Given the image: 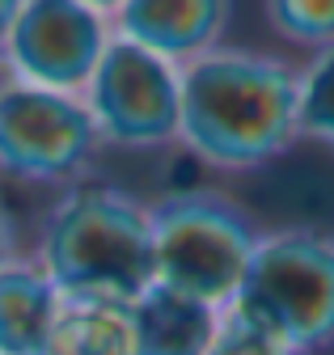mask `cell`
Listing matches in <instances>:
<instances>
[{"mask_svg":"<svg viewBox=\"0 0 334 355\" xmlns=\"http://www.w3.org/2000/svg\"><path fill=\"white\" fill-rule=\"evenodd\" d=\"M182 72L178 144L216 173H254L301 144V68L220 42Z\"/></svg>","mask_w":334,"mask_h":355,"instance_id":"cell-1","label":"cell"},{"mask_svg":"<svg viewBox=\"0 0 334 355\" xmlns=\"http://www.w3.org/2000/svg\"><path fill=\"white\" fill-rule=\"evenodd\" d=\"M34 262L60 296L136 304L157 284L148 199L110 182L68 187L43 220Z\"/></svg>","mask_w":334,"mask_h":355,"instance_id":"cell-2","label":"cell"},{"mask_svg":"<svg viewBox=\"0 0 334 355\" xmlns=\"http://www.w3.org/2000/svg\"><path fill=\"white\" fill-rule=\"evenodd\" d=\"M148 220L157 284L225 313L263 237L258 216L220 187H178L148 199Z\"/></svg>","mask_w":334,"mask_h":355,"instance_id":"cell-3","label":"cell"},{"mask_svg":"<svg viewBox=\"0 0 334 355\" xmlns=\"http://www.w3.org/2000/svg\"><path fill=\"white\" fill-rule=\"evenodd\" d=\"M233 304L292 355L334 347V233L305 225L263 229Z\"/></svg>","mask_w":334,"mask_h":355,"instance_id":"cell-4","label":"cell"},{"mask_svg":"<svg viewBox=\"0 0 334 355\" xmlns=\"http://www.w3.org/2000/svg\"><path fill=\"white\" fill-rule=\"evenodd\" d=\"M98 123L80 94L5 80L0 89V178L30 187H76L102 153Z\"/></svg>","mask_w":334,"mask_h":355,"instance_id":"cell-5","label":"cell"},{"mask_svg":"<svg viewBox=\"0 0 334 355\" xmlns=\"http://www.w3.org/2000/svg\"><path fill=\"white\" fill-rule=\"evenodd\" d=\"M85 106L98 123V136L110 148L157 153L178 144L182 119V72L128 38H110L89 85Z\"/></svg>","mask_w":334,"mask_h":355,"instance_id":"cell-6","label":"cell"},{"mask_svg":"<svg viewBox=\"0 0 334 355\" xmlns=\"http://www.w3.org/2000/svg\"><path fill=\"white\" fill-rule=\"evenodd\" d=\"M110 38V17L80 0H26L0 64L13 80L60 89V94H85Z\"/></svg>","mask_w":334,"mask_h":355,"instance_id":"cell-7","label":"cell"},{"mask_svg":"<svg viewBox=\"0 0 334 355\" xmlns=\"http://www.w3.org/2000/svg\"><path fill=\"white\" fill-rule=\"evenodd\" d=\"M229 21L233 0H123V9L110 17L114 38H128L178 68L216 51Z\"/></svg>","mask_w":334,"mask_h":355,"instance_id":"cell-8","label":"cell"},{"mask_svg":"<svg viewBox=\"0 0 334 355\" xmlns=\"http://www.w3.org/2000/svg\"><path fill=\"white\" fill-rule=\"evenodd\" d=\"M220 330V309L152 284L132 304V355H207Z\"/></svg>","mask_w":334,"mask_h":355,"instance_id":"cell-9","label":"cell"},{"mask_svg":"<svg viewBox=\"0 0 334 355\" xmlns=\"http://www.w3.org/2000/svg\"><path fill=\"white\" fill-rule=\"evenodd\" d=\"M60 292L34 258L0 266V355H47Z\"/></svg>","mask_w":334,"mask_h":355,"instance_id":"cell-10","label":"cell"},{"mask_svg":"<svg viewBox=\"0 0 334 355\" xmlns=\"http://www.w3.org/2000/svg\"><path fill=\"white\" fill-rule=\"evenodd\" d=\"M47 355H132V304L64 296Z\"/></svg>","mask_w":334,"mask_h":355,"instance_id":"cell-11","label":"cell"},{"mask_svg":"<svg viewBox=\"0 0 334 355\" xmlns=\"http://www.w3.org/2000/svg\"><path fill=\"white\" fill-rule=\"evenodd\" d=\"M271 34L309 55L334 47V0H263Z\"/></svg>","mask_w":334,"mask_h":355,"instance_id":"cell-12","label":"cell"},{"mask_svg":"<svg viewBox=\"0 0 334 355\" xmlns=\"http://www.w3.org/2000/svg\"><path fill=\"white\" fill-rule=\"evenodd\" d=\"M301 140L334 157V47L301 64Z\"/></svg>","mask_w":334,"mask_h":355,"instance_id":"cell-13","label":"cell"},{"mask_svg":"<svg viewBox=\"0 0 334 355\" xmlns=\"http://www.w3.org/2000/svg\"><path fill=\"white\" fill-rule=\"evenodd\" d=\"M207 355H292L267 326H258L249 313H241L237 304H229L220 313V330Z\"/></svg>","mask_w":334,"mask_h":355,"instance_id":"cell-14","label":"cell"},{"mask_svg":"<svg viewBox=\"0 0 334 355\" xmlns=\"http://www.w3.org/2000/svg\"><path fill=\"white\" fill-rule=\"evenodd\" d=\"M17 258V225H13V211L0 195V266H9Z\"/></svg>","mask_w":334,"mask_h":355,"instance_id":"cell-15","label":"cell"},{"mask_svg":"<svg viewBox=\"0 0 334 355\" xmlns=\"http://www.w3.org/2000/svg\"><path fill=\"white\" fill-rule=\"evenodd\" d=\"M21 5H26V0H0V55H5V42L13 34V21H17Z\"/></svg>","mask_w":334,"mask_h":355,"instance_id":"cell-16","label":"cell"},{"mask_svg":"<svg viewBox=\"0 0 334 355\" xmlns=\"http://www.w3.org/2000/svg\"><path fill=\"white\" fill-rule=\"evenodd\" d=\"M80 5H89V9H98V13H106V17H114V13L123 9V0H80Z\"/></svg>","mask_w":334,"mask_h":355,"instance_id":"cell-17","label":"cell"},{"mask_svg":"<svg viewBox=\"0 0 334 355\" xmlns=\"http://www.w3.org/2000/svg\"><path fill=\"white\" fill-rule=\"evenodd\" d=\"M5 80H9V72H5V64H0V89H5Z\"/></svg>","mask_w":334,"mask_h":355,"instance_id":"cell-18","label":"cell"}]
</instances>
